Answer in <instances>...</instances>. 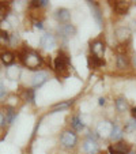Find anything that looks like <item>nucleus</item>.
<instances>
[{
  "instance_id": "5701e85b",
  "label": "nucleus",
  "mask_w": 136,
  "mask_h": 154,
  "mask_svg": "<svg viewBox=\"0 0 136 154\" xmlns=\"http://www.w3.org/2000/svg\"><path fill=\"white\" fill-rule=\"evenodd\" d=\"M127 131H129V132H136V120H129L127 124Z\"/></svg>"
},
{
  "instance_id": "1a4fd4ad",
  "label": "nucleus",
  "mask_w": 136,
  "mask_h": 154,
  "mask_svg": "<svg viewBox=\"0 0 136 154\" xmlns=\"http://www.w3.org/2000/svg\"><path fill=\"white\" fill-rule=\"evenodd\" d=\"M83 150L86 154H97L99 151V147H98V145H97V140L87 139L83 145Z\"/></svg>"
},
{
  "instance_id": "c85d7f7f",
  "label": "nucleus",
  "mask_w": 136,
  "mask_h": 154,
  "mask_svg": "<svg viewBox=\"0 0 136 154\" xmlns=\"http://www.w3.org/2000/svg\"><path fill=\"white\" fill-rule=\"evenodd\" d=\"M105 104H106L105 98H99V105H105Z\"/></svg>"
},
{
  "instance_id": "a211bd4d",
  "label": "nucleus",
  "mask_w": 136,
  "mask_h": 154,
  "mask_svg": "<svg viewBox=\"0 0 136 154\" xmlns=\"http://www.w3.org/2000/svg\"><path fill=\"white\" fill-rule=\"evenodd\" d=\"M112 128H113V125L110 124L109 122H104V124H101V125H99V128H98V134H101V135H109V137H110Z\"/></svg>"
},
{
  "instance_id": "aec40b11",
  "label": "nucleus",
  "mask_w": 136,
  "mask_h": 154,
  "mask_svg": "<svg viewBox=\"0 0 136 154\" xmlns=\"http://www.w3.org/2000/svg\"><path fill=\"white\" fill-rule=\"evenodd\" d=\"M14 119H15V111L11 106L7 108L6 115H4V124H11L14 122Z\"/></svg>"
},
{
  "instance_id": "4468645a",
  "label": "nucleus",
  "mask_w": 136,
  "mask_h": 154,
  "mask_svg": "<svg viewBox=\"0 0 136 154\" xmlns=\"http://www.w3.org/2000/svg\"><path fill=\"white\" fill-rule=\"evenodd\" d=\"M89 6H90V8H91V11H93L94 19L98 22V26H101L102 25V15H101V10H99V7L97 6V3H91V2L89 3Z\"/></svg>"
},
{
  "instance_id": "6e6552de",
  "label": "nucleus",
  "mask_w": 136,
  "mask_h": 154,
  "mask_svg": "<svg viewBox=\"0 0 136 154\" xmlns=\"http://www.w3.org/2000/svg\"><path fill=\"white\" fill-rule=\"evenodd\" d=\"M47 81H48V74L45 72V71H38V72H35L34 75H33L32 83H33L34 87H40V86H42Z\"/></svg>"
},
{
  "instance_id": "f257e3e1",
  "label": "nucleus",
  "mask_w": 136,
  "mask_h": 154,
  "mask_svg": "<svg viewBox=\"0 0 136 154\" xmlns=\"http://www.w3.org/2000/svg\"><path fill=\"white\" fill-rule=\"evenodd\" d=\"M19 56H20L22 63H23L29 70H35V68H38L41 64H42V57H41L35 51L25 49Z\"/></svg>"
},
{
  "instance_id": "f8f14e48",
  "label": "nucleus",
  "mask_w": 136,
  "mask_h": 154,
  "mask_svg": "<svg viewBox=\"0 0 136 154\" xmlns=\"http://www.w3.org/2000/svg\"><path fill=\"white\" fill-rule=\"evenodd\" d=\"M116 34H117V38H119L120 42L127 44V41L129 40V37H131V30L128 29V27H120L116 32Z\"/></svg>"
},
{
  "instance_id": "bb28decb",
  "label": "nucleus",
  "mask_w": 136,
  "mask_h": 154,
  "mask_svg": "<svg viewBox=\"0 0 136 154\" xmlns=\"http://www.w3.org/2000/svg\"><path fill=\"white\" fill-rule=\"evenodd\" d=\"M131 112H132V116H133V119L136 120V106H133V108H132V111H131Z\"/></svg>"
},
{
  "instance_id": "b1692460",
  "label": "nucleus",
  "mask_w": 136,
  "mask_h": 154,
  "mask_svg": "<svg viewBox=\"0 0 136 154\" xmlns=\"http://www.w3.org/2000/svg\"><path fill=\"white\" fill-rule=\"evenodd\" d=\"M25 98H26L29 102H33V101H34V90L29 89V90L25 91Z\"/></svg>"
},
{
  "instance_id": "0eeeda50",
  "label": "nucleus",
  "mask_w": 136,
  "mask_h": 154,
  "mask_svg": "<svg viewBox=\"0 0 136 154\" xmlns=\"http://www.w3.org/2000/svg\"><path fill=\"white\" fill-rule=\"evenodd\" d=\"M59 33H60L64 38L72 37V35H75V33H76V27L71 23H64L59 27Z\"/></svg>"
},
{
  "instance_id": "4be33fe9",
  "label": "nucleus",
  "mask_w": 136,
  "mask_h": 154,
  "mask_svg": "<svg viewBox=\"0 0 136 154\" xmlns=\"http://www.w3.org/2000/svg\"><path fill=\"white\" fill-rule=\"evenodd\" d=\"M70 105H71L70 101L68 102H60V104L53 105L52 106V113H56V112H59V111H64V109H68Z\"/></svg>"
},
{
  "instance_id": "39448f33",
  "label": "nucleus",
  "mask_w": 136,
  "mask_h": 154,
  "mask_svg": "<svg viewBox=\"0 0 136 154\" xmlns=\"http://www.w3.org/2000/svg\"><path fill=\"white\" fill-rule=\"evenodd\" d=\"M90 51H91V55L97 56V57L102 59V56L105 55V44L101 40H94L90 42Z\"/></svg>"
},
{
  "instance_id": "cd10ccee",
  "label": "nucleus",
  "mask_w": 136,
  "mask_h": 154,
  "mask_svg": "<svg viewBox=\"0 0 136 154\" xmlns=\"http://www.w3.org/2000/svg\"><path fill=\"white\" fill-rule=\"evenodd\" d=\"M4 124V115L0 113V125H3Z\"/></svg>"
},
{
  "instance_id": "20e7f679",
  "label": "nucleus",
  "mask_w": 136,
  "mask_h": 154,
  "mask_svg": "<svg viewBox=\"0 0 136 154\" xmlns=\"http://www.w3.org/2000/svg\"><path fill=\"white\" fill-rule=\"evenodd\" d=\"M61 145L65 149H72L78 142V137L74 131H64L61 135Z\"/></svg>"
},
{
  "instance_id": "a878e982",
  "label": "nucleus",
  "mask_w": 136,
  "mask_h": 154,
  "mask_svg": "<svg viewBox=\"0 0 136 154\" xmlns=\"http://www.w3.org/2000/svg\"><path fill=\"white\" fill-rule=\"evenodd\" d=\"M34 27H35V29H44L42 22H41V20H35V22H34Z\"/></svg>"
},
{
  "instance_id": "ddd939ff",
  "label": "nucleus",
  "mask_w": 136,
  "mask_h": 154,
  "mask_svg": "<svg viewBox=\"0 0 136 154\" xmlns=\"http://www.w3.org/2000/svg\"><path fill=\"white\" fill-rule=\"evenodd\" d=\"M122 138V128L117 124H113L112 132H110V139L114 140V142H120Z\"/></svg>"
},
{
  "instance_id": "412c9836",
  "label": "nucleus",
  "mask_w": 136,
  "mask_h": 154,
  "mask_svg": "<svg viewBox=\"0 0 136 154\" xmlns=\"http://www.w3.org/2000/svg\"><path fill=\"white\" fill-rule=\"evenodd\" d=\"M2 60H3L4 64L10 66V64L14 63L15 56H14V53H12V52H3V53H2Z\"/></svg>"
},
{
  "instance_id": "7ed1b4c3",
  "label": "nucleus",
  "mask_w": 136,
  "mask_h": 154,
  "mask_svg": "<svg viewBox=\"0 0 136 154\" xmlns=\"http://www.w3.org/2000/svg\"><path fill=\"white\" fill-rule=\"evenodd\" d=\"M107 150H109L110 154H128V153H131V145L128 142L120 140V142L110 145Z\"/></svg>"
},
{
  "instance_id": "9b49d317",
  "label": "nucleus",
  "mask_w": 136,
  "mask_h": 154,
  "mask_svg": "<svg viewBox=\"0 0 136 154\" xmlns=\"http://www.w3.org/2000/svg\"><path fill=\"white\" fill-rule=\"evenodd\" d=\"M129 6H131V4L128 3V2H114V4H113L114 11H116L119 15L127 14L128 10H129Z\"/></svg>"
},
{
  "instance_id": "6ab92c4d",
  "label": "nucleus",
  "mask_w": 136,
  "mask_h": 154,
  "mask_svg": "<svg viewBox=\"0 0 136 154\" xmlns=\"http://www.w3.org/2000/svg\"><path fill=\"white\" fill-rule=\"evenodd\" d=\"M116 109L119 112H125L128 109V102L124 97H119L116 100Z\"/></svg>"
},
{
  "instance_id": "f03ea898",
  "label": "nucleus",
  "mask_w": 136,
  "mask_h": 154,
  "mask_svg": "<svg viewBox=\"0 0 136 154\" xmlns=\"http://www.w3.org/2000/svg\"><path fill=\"white\" fill-rule=\"evenodd\" d=\"M70 59L68 55L63 51H59L57 56L55 59V70L60 76H68L70 75Z\"/></svg>"
},
{
  "instance_id": "dca6fc26",
  "label": "nucleus",
  "mask_w": 136,
  "mask_h": 154,
  "mask_svg": "<svg viewBox=\"0 0 136 154\" xmlns=\"http://www.w3.org/2000/svg\"><path fill=\"white\" fill-rule=\"evenodd\" d=\"M129 66V57L127 55H117V67L120 70H125Z\"/></svg>"
},
{
  "instance_id": "2eb2a0df",
  "label": "nucleus",
  "mask_w": 136,
  "mask_h": 154,
  "mask_svg": "<svg viewBox=\"0 0 136 154\" xmlns=\"http://www.w3.org/2000/svg\"><path fill=\"white\" fill-rule=\"evenodd\" d=\"M87 63H89V68H98L101 66H104V60L93 55H90L87 57Z\"/></svg>"
},
{
  "instance_id": "7c9ffc66",
  "label": "nucleus",
  "mask_w": 136,
  "mask_h": 154,
  "mask_svg": "<svg viewBox=\"0 0 136 154\" xmlns=\"http://www.w3.org/2000/svg\"><path fill=\"white\" fill-rule=\"evenodd\" d=\"M128 154H136V153H132V151H131V153H128Z\"/></svg>"
},
{
  "instance_id": "393cba45",
  "label": "nucleus",
  "mask_w": 136,
  "mask_h": 154,
  "mask_svg": "<svg viewBox=\"0 0 136 154\" xmlns=\"http://www.w3.org/2000/svg\"><path fill=\"white\" fill-rule=\"evenodd\" d=\"M6 97V87H4L3 82L0 81V100H3Z\"/></svg>"
},
{
  "instance_id": "f3484780",
  "label": "nucleus",
  "mask_w": 136,
  "mask_h": 154,
  "mask_svg": "<svg viewBox=\"0 0 136 154\" xmlns=\"http://www.w3.org/2000/svg\"><path fill=\"white\" fill-rule=\"evenodd\" d=\"M71 127H72L75 131H80V130H83L84 124L79 116H72L71 117Z\"/></svg>"
},
{
  "instance_id": "423d86ee",
  "label": "nucleus",
  "mask_w": 136,
  "mask_h": 154,
  "mask_svg": "<svg viewBox=\"0 0 136 154\" xmlns=\"http://www.w3.org/2000/svg\"><path fill=\"white\" fill-rule=\"evenodd\" d=\"M41 47L47 51H52L56 47V38L53 34H44L40 40Z\"/></svg>"
},
{
  "instance_id": "c756f323",
  "label": "nucleus",
  "mask_w": 136,
  "mask_h": 154,
  "mask_svg": "<svg viewBox=\"0 0 136 154\" xmlns=\"http://www.w3.org/2000/svg\"><path fill=\"white\" fill-rule=\"evenodd\" d=\"M133 63H135V66H136V56L133 57Z\"/></svg>"
},
{
  "instance_id": "9d476101",
  "label": "nucleus",
  "mask_w": 136,
  "mask_h": 154,
  "mask_svg": "<svg viewBox=\"0 0 136 154\" xmlns=\"http://www.w3.org/2000/svg\"><path fill=\"white\" fill-rule=\"evenodd\" d=\"M55 15L57 18V20L61 22V23H67L71 19V12H70V10H67V8H59Z\"/></svg>"
}]
</instances>
